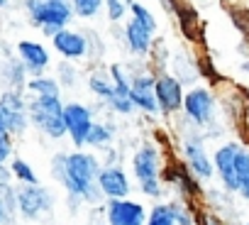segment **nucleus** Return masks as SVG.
I'll return each instance as SVG.
<instances>
[{"label":"nucleus","instance_id":"f257e3e1","mask_svg":"<svg viewBox=\"0 0 249 225\" xmlns=\"http://www.w3.org/2000/svg\"><path fill=\"white\" fill-rule=\"evenodd\" d=\"M52 171L59 179V184L66 188L69 198L86 201V203H100L105 196L98 188V176L103 171L100 159L90 152H71V154H59L52 162Z\"/></svg>","mask_w":249,"mask_h":225},{"label":"nucleus","instance_id":"f03ea898","mask_svg":"<svg viewBox=\"0 0 249 225\" xmlns=\"http://www.w3.org/2000/svg\"><path fill=\"white\" fill-rule=\"evenodd\" d=\"M132 171L140 184V191L147 198H161V152L157 145L144 142L132 154Z\"/></svg>","mask_w":249,"mask_h":225},{"label":"nucleus","instance_id":"7ed1b4c3","mask_svg":"<svg viewBox=\"0 0 249 225\" xmlns=\"http://www.w3.org/2000/svg\"><path fill=\"white\" fill-rule=\"evenodd\" d=\"M27 115L47 137L61 140L66 135L61 98H56V95H35V100L27 103Z\"/></svg>","mask_w":249,"mask_h":225},{"label":"nucleus","instance_id":"20e7f679","mask_svg":"<svg viewBox=\"0 0 249 225\" xmlns=\"http://www.w3.org/2000/svg\"><path fill=\"white\" fill-rule=\"evenodd\" d=\"M27 10L32 22L39 25L49 37H54L59 30H66L73 18L71 0H27Z\"/></svg>","mask_w":249,"mask_h":225},{"label":"nucleus","instance_id":"39448f33","mask_svg":"<svg viewBox=\"0 0 249 225\" xmlns=\"http://www.w3.org/2000/svg\"><path fill=\"white\" fill-rule=\"evenodd\" d=\"M149 210L132 198H110L105 201V223L107 225H147Z\"/></svg>","mask_w":249,"mask_h":225},{"label":"nucleus","instance_id":"423d86ee","mask_svg":"<svg viewBox=\"0 0 249 225\" xmlns=\"http://www.w3.org/2000/svg\"><path fill=\"white\" fill-rule=\"evenodd\" d=\"M54 196L44 186H18V213L25 220H39V215L52 213Z\"/></svg>","mask_w":249,"mask_h":225},{"label":"nucleus","instance_id":"0eeeda50","mask_svg":"<svg viewBox=\"0 0 249 225\" xmlns=\"http://www.w3.org/2000/svg\"><path fill=\"white\" fill-rule=\"evenodd\" d=\"M64 123H66V135L71 137V142L76 147L86 145L88 132L93 128V112L88 105L83 103H66L64 105Z\"/></svg>","mask_w":249,"mask_h":225},{"label":"nucleus","instance_id":"6e6552de","mask_svg":"<svg viewBox=\"0 0 249 225\" xmlns=\"http://www.w3.org/2000/svg\"><path fill=\"white\" fill-rule=\"evenodd\" d=\"M0 123H3V130L10 135L25 132L30 115H27V105L20 98V93H5L0 98Z\"/></svg>","mask_w":249,"mask_h":225},{"label":"nucleus","instance_id":"1a4fd4ad","mask_svg":"<svg viewBox=\"0 0 249 225\" xmlns=\"http://www.w3.org/2000/svg\"><path fill=\"white\" fill-rule=\"evenodd\" d=\"M213 110H215V95L208 88H191L183 98V112L186 118L196 125H208L213 120Z\"/></svg>","mask_w":249,"mask_h":225},{"label":"nucleus","instance_id":"9d476101","mask_svg":"<svg viewBox=\"0 0 249 225\" xmlns=\"http://www.w3.org/2000/svg\"><path fill=\"white\" fill-rule=\"evenodd\" d=\"M237 152H239V145L227 142V145L217 147L213 154V167H215L225 191H230V193H237Z\"/></svg>","mask_w":249,"mask_h":225},{"label":"nucleus","instance_id":"9b49d317","mask_svg":"<svg viewBox=\"0 0 249 225\" xmlns=\"http://www.w3.org/2000/svg\"><path fill=\"white\" fill-rule=\"evenodd\" d=\"M130 100L142 112H159L157 78L152 74H135L132 76V88H130Z\"/></svg>","mask_w":249,"mask_h":225},{"label":"nucleus","instance_id":"f8f14e48","mask_svg":"<svg viewBox=\"0 0 249 225\" xmlns=\"http://www.w3.org/2000/svg\"><path fill=\"white\" fill-rule=\"evenodd\" d=\"M183 159H186V167L188 171L198 179V181H208L213 179V159L208 157V152L203 150L200 140L198 137H188L183 142Z\"/></svg>","mask_w":249,"mask_h":225},{"label":"nucleus","instance_id":"ddd939ff","mask_svg":"<svg viewBox=\"0 0 249 225\" xmlns=\"http://www.w3.org/2000/svg\"><path fill=\"white\" fill-rule=\"evenodd\" d=\"M98 188L107 201L110 198H127L132 191V184H130V176L120 167L110 164V167H103V171L98 176Z\"/></svg>","mask_w":249,"mask_h":225},{"label":"nucleus","instance_id":"4468645a","mask_svg":"<svg viewBox=\"0 0 249 225\" xmlns=\"http://www.w3.org/2000/svg\"><path fill=\"white\" fill-rule=\"evenodd\" d=\"M52 44L54 49L64 56V59H71V61H78L83 56H88V39L86 35L81 32H73V30H59L54 37H52Z\"/></svg>","mask_w":249,"mask_h":225},{"label":"nucleus","instance_id":"2eb2a0df","mask_svg":"<svg viewBox=\"0 0 249 225\" xmlns=\"http://www.w3.org/2000/svg\"><path fill=\"white\" fill-rule=\"evenodd\" d=\"M183 88L176 76H157V100L161 112H176L183 108Z\"/></svg>","mask_w":249,"mask_h":225},{"label":"nucleus","instance_id":"dca6fc26","mask_svg":"<svg viewBox=\"0 0 249 225\" xmlns=\"http://www.w3.org/2000/svg\"><path fill=\"white\" fill-rule=\"evenodd\" d=\"M18 54H20V61L27 71H32L35 76H42V71L49 66V52L42 42H32V39H22L18 42Z\"/></svg>","mask_w":249,"mask_h":225},{"label":"nucleus","instance_id":"f3484780","mask_svg":"<svg viewBox=\"0 0 249 225\" xmlns=\"http://www.w3.org/2000/svg\"><path fill=\"white\" fill-rule=\"evenodd\" d=\"M164 181L174 184V186L178 188V193H181L186 201H191V198H198V196H200L198 179L188 171V167H186V164H174V167H169V169H166V179H164Z\"/></svg>","mask_w":249,"mask_h":225},{"label":"nucleus","instance_id":"a211bd4d","mask_svg":"<svg viewBox=\"0 0 249 225\" xmlns=\"http://www.w3.org/2000/svg\"><path fill=\"white\" fill-rule=\"evenodd\" d=\"M124 42H127V49L137 56H144L152 52V35L142 25H137L135 20H130L124 25Z\"/></svg>","mask_w":249,"mask_h":225},{"label":"nucleus","instance_id":"6ab92c4d","mask_svg":"<svg viewBox=\"0 0 249 225\" xmlns=\"http://www.w3.org/2000/svg\"><path fill=\"white\" fill-rule=\"evenodd\" d=\"M237 196L249 201V152L244 147L237 152Z\"/></svg>","mask_w":249,"mask_h":225},{"label":"nucleus","instance_id":"aec40b11","mask_svg":"<svg viewBox=\"0 0 249 225\" xmlns=\"http://www.w3.org/2000/svg\"><path fill=\"white\" fill-rule=\"evenodd\" d=\"M10 171H13V179L20 181V186H39L37 171L25 159H13L10 162Z\"/></svg>","mask_w":249,"mask_h":225},{"label":"nucleus","instance_id":"412c9836","mask_svg":"<svg viewBox=\"0 0 249 225\" xmlns=\"http://www.w3.org/2000/svg\"><path fill=\"white\" fill-rule=\"evenodd\" d=\"M130 13H132V20H135L137 25H142L149 35H154V32H157V18H154V13H152L147 5L130 0Z\"/></svg>","mask_w":249,"mask_h":225},{"label":"nucleus","instance_id":"4be33fe9","mask_svg":"<svg viewBox=\"0 0 249 225\" xmlns=\"http://www.w3.org/2000/svg\"><path fill=\"white\" fill-rule=\"evenodd\" d=\"M27 91H32L35 95H56L59 98V81L49 78V76H35L27 81Z\"/></svg>","mask_w":249,"mask_h":225},{"label":"nucleus","instance_id":"5701e85b","mask_svg":"<svg viewBox=\"0 0 249 225\" xmlns=\"http://www.w3.org/2000/svg\"><path fill=\"white\" fill-rule=\"evenodd\" d=\"M110 81H112V88L115 93L120 95H130V88H132V76L124 71L122 64H112L110 66Z\"/></svg>","mask_w":249,"mask_h":225},{"label":"nucleus","instance_id":"b1692460","mask_svg":"<svg viewBox=\"0 0 249 225\" xmlns=\"http://www.w3.org/2000/svg\"><path fill=\"white\" fill-rule=\"evenodd\" d=\"M88 88H90V91H93L98 98H105V100H107V98L115 93L110 76H105V74H100V71L90 74V78H88Z\"/></svg>","mask_w":249,"mask_h":225},{"label":"nucleus","instance_id":"393cba45","mask_svg":"<svg viewBox=\"0 0 249 225\" xmlns=\"http://www.w3.org/2000/svg\"><path fill=\"white\" fill-rule=\"evenodd\" d=\"M110 140H112V128L105 125V123H93L86 145H90V147H107Z\"/></svg>","mask_w":249,"mask_h":225},{"label":"nucleus","instance_id":"a878e982","mask_svg":"<svg viewBox=\"0 0 249 225\" xmlns=\"http://www.w3.org/2000/svg\"><path fill=\"white\" fill-rule=\"evenodd\" d=\"M147 225H176V218H174V208L171 203H157L152 210H149V220Z\"/></svg>","mask_w":249,"mask_h":225},{"label":"nucleus","instance_id":"bb28decb","mask_svg":"<svg viewBox=\"0 0 249 225\" xmlns=\"http://www.w3.org/2000/svg\"><path fill=\"white\" fill-rule=\"evenodd\" d=\"M71 5H73V15L88 20V18H95L105 8V0H71Z\"/></svg>","mask_w":249,"mask_h":225},{"label":"nucleus","instance_id":"cd10ccee","mask_svg":"<svg viewBox=\"0 0 249 225\" xmlns=\"http://www.w3.org/2000/svg\"><path fill=\"white\" fill-rule=\"evenodd\" d=\"M171 208H174L176 225H198L196 223V213L188 206V201H171Z\"/></svg>","mask_w":249,"mask_h":225},{"label":"nucleus","instance_id":"c85d7f7f","mask_svg":"<svg viewBox=\"0 0 249 225\" xmlns=\"http://www.w3.org/2000/svg\"><path fill=\"white\" fill-rule=\"evenodd\" d=\"M107 105H110V110L122 112V115H127V112L135 110V103L130 100V95H120V93H112V95L107 98Z\"/></svg>","mask_w":249,"mask_h":225},{"label":"nucleus","instance_id":"c756f323","mask_svg":"<svg viewBox=\"0 0 249 225\" xmlns=\"http://www.w3.org/2000/svg\"><path fill=\"white\" fill-rule=\"evenodd\" d=\"M105 10H107L110 22H117V20H122L124 13L130 10V0H105Z\"/></svg>","mask_w":249,"mask_h":225},{"label":"nucleus","instance_id":"7c9ffc66","mask_svg":"<svg viewBox=\"0 0 249 225\" xmlns=\"http://www.w3.org/2000/svg\"><path fill=\"white\" fill-rule=\"evenodd\" d=\"M10 157H13V135L0 132V164H8Z\"/></svg>","mask_w":249,"mask_h":225},{"label":"nucleus","instance_id":"2f4dec72","mask_svg":"<svg viewBox=\"0 0 249 225\" xmlns=\"http://www.w3.org/2000/svg\"><path fill=\"white\" fill-rule=\"evenodd\" d=\"M196 223H198V225H222V220H220L215 213H210V210L196 213Z\"/></svg>","mask_w":249,"mask_h":225},{"label":"nucleus","instance_id":"473e14b6","mask_svg":"<svg viewBox=\"0 0 249 225\" xmlns=\"http://www.w3.org/2000/svg\"><path fill=\"white\" fill-rule=\"evenodd\" d=\"M8 186H13V171L8 164H0V191H5Z\"/></svg>","mask_w":249,"mask_h":225},{"label":"nucleus","instance_id":"72a5a7b5","mask_svg":"<svg viewBox=\"0 0 249 225\" xmlns=\"http://www.w3.org/2000/svg\"><path fill=\"white\" fill-rule=\"evenodd\" d=\"M13 218H15V213L3 203V198H0V225H13Z\"/></svg>","mask_w":249,"mask_h":225},{"label":"nucleus","instance_id":"f704fd0d","mask_svg":"<svg viewBox=\"0 0 249 225\" xmlns=\"http://www.w3.org/2000/svg\"><path fill=\"white\" fill-rule=\"evenodd\" d=\"M93 225H107V223H93Z\"/></svg>","mask_w":249,"mask_h":225},{"label":"nucleus","instance_id":"c9c22d12","mask_svg":"<svg viewBox=\"0 0 249 225\" xmlns=\"http://www.w3.org/2000/svg\"><path fill=\"white\" fill-rule=\"evenodd\" d=\"M0 132H5V130H3V123H0Z\"/></svg>","mask_w":249,"mask_h":225},{"label":"nucleus","instance_id":"e433bc0d","mask_svg":"<svg viewBox=\"0 0 249 225\" xmlns=\"http://www.w3.org/2000/svg\"><path fill=\"white\" fill-rule=\"evenodd\" d=\"M244 225H249V223H244Z\"/></svg>","mask_w":249,"mask_h":225}]
</instances>
